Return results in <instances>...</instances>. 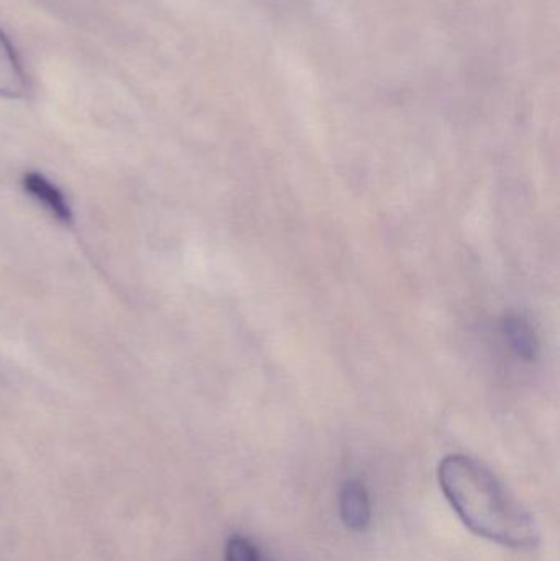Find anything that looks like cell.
Instances as JSON below:
<instances>
[{"mask_svg": "<svg viewBox=\"0 0 560 561\" xmlns=\"http://www.w3.org/2000/svg\"><path fill=\"white\" fill-rule=\"evenodd\" d=\"M441 490L467 529L506 549L532 550L541 540L528 507L485 465L449 455L439 465Z\"/></svg>", "mask_w": 560, "mask_h": 561, "instance_id": "cell-1", "label": "cell"}, {"mask_svg": "<svg viewBox=\"0 0 560 561\" xmlns=\"http://www.w3.org/2000/svg\"><path fill=\"white\" fill-rule=\"evenodd\" d=\"M22 187L56 222L71 226L72 209L69 206L68 197L48 178L43 176L42 173L30 171V173L23 174Z\"/></svg>", "mask_w": 560, "mask_h": 561, "instance_id": "cell-2", "label": "cell"}, {"mask_svg": "<svg viewBox=\"0 0 560 561\" xmlns=\"http://www.w3.org/2000/svg\"><path fill=\"white\" fill-rule=\"evenodd\" d=\"M342 523L354 533H364L370 526L372 506L367 488L358 480L345 481L339 497Z\"/></svg>", "mask_w": 560, "mask_h": 561, "instance_id": "cell-3", "label": "cell"}, {"mask_svg": "<svg viewBox=\"0 0 560 561\" xmlns=\"http://www.w3.org/2000/svg\"><path fill=\"white\" fill-rule=\"evenodd\" d=\"M28 92V79L5 33L0 30V98L20 99Z\"/></svg>", "mask_w": 560, "mask_h": 561, "instance_id": "cell-4", "label": "cell"}, {"mask_svg": "<svg viewBox=\"0 0 560 561\" xmlns=\"http://www.w3.org/2000/svg\"><path fill=\"white\" fill-rule=\"evenodd\" d=\"M502 332L510 348L526 362H533L539 355V340L528 320L519 316H508L502 320Z\"/></svg>", "mask_w": 560, "mask_h": 561, "instance_id": "cell-5", "label": "cell"}, {"mask_svg": "<svg viewBox=\"0 0 560 561\" xmlns=\"http://www.w3.org/2000/svg\"><path fill=\"white\" fill-rule=\"evenodd\" d=\"M226 561H262L259 549L242 536L230 537L226 547Z\"/></svg>", "mask_w": 560, "mask_h": 561, "instance_id": "cell-6", "label": "cell"}]
</instances>
